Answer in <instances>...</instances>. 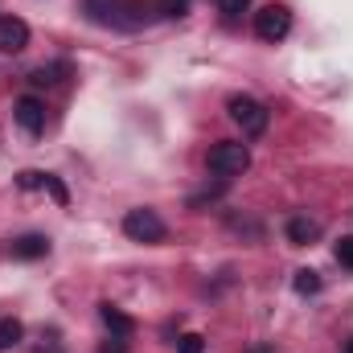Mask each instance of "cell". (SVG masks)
I'll use <instances>...</instances> for the list:
<instances>
[{
    "instance_id": "cell-2",
    "label": "cell",
    "mask_w": 353,
    "mask_h": 353,
    "mask_svg": "<svg viewBox=\"0 0 353 353\" xmlns=\"http://www.w3.org/2000/svg\"><path fill=\"white\" fill-rule=\"evenodd\" d=\"M83 8L94 25H111V29H136L144 21L128 0H83Z\"/></svg>"
},
{
    "instance_id": "cell-4",
    "label": "cell",
    "mask_w": 353,
    "mask_h": 353,
    "mask_svg": "<svg viewBox=\"0 0 353 353\" xmlns=\"http://www.w3.org/2000/svg\"><path fill=\"white\" fill-rule=\"evenodd\" d=\"M226 111H230V119L243 128V136H263L267 132V107L259 99H251V94H230V103H226Z\"/></svg>"
},
{
    "instance_id": "cell-8",
    "label": "cell",
    "mask_w": 353,
    "mask_h": 353,
    "mask_svg": "<svg viewBox=\"0 0 353 353\" xmlns=\"http://www.w3.org/2000/svg\"><path fill=\"white\" fill-rule=\"evenodd\" d=\"M99 321L111 329V341H128V337L136 333V321H132L123 308H115V304H99Z\"/></svg>"
},
{
    "instance_id": "cell-16",
    "label": "cell",
    "mask_w": 353,
    "mask_h": 353,
    "mask_svg": "<svg viewBox=\"0 0 353 353\" xmlns=\"http://www.w3.org/2000/svg\"><path fill=\"white\" fill-rule=\"evenodd\" d=\"M218 8H222V17L234 21V17H243V12L251 8V0H218Z\"/></svg>"
},
{
    "instance_id": "cell-17",
    "label": "cell",
    "mask_w": 353,
    "mask_h": 353,
    "mask_svg": "<svg viewBox=\"0 0 353 353\" xmlns=\"http://www.w3.org/2000/svg\"><path fill=\"white\" fill-rule=\"evenodd\" d=\"M46 189H50V197H54L58 205H66V201H70V193H66V185H62L58 176H50V173H46Z\"/></svg>"
},
{
    "instance_id": "cell-14",
    "label": "cell",
    "mask_w": 353,
    "mask_h": 353,
    "mask_svg": "<svg viewBox=\"0 0 353 353\" xmlns=\"http://www.w3.org/2000/svg\"><path fill=\"white\" fill-rule=\"evenodd\" d=\"M176 353H205V337L201 333H181L176 337Z\"/></svg>"
},
{
    "instance_id": "cell-9",
    "label": "cell",
    "mask_w": 353,
    "mask_h": 353,
    "mask_svg": "<svg viewBox=\"0 0 353 353\" xmlns=\"http://www.w3.org/2000/svg\"><path fill=\"white\" fill-rule=\"evenodd\" d=\"M50 255V239L46 234H21L12 239V259H46Z\"/></svg>"
},
{
    "instance_id": "cell-3",
    "label": "cell",
    "mask_w": 353,
    "mask_h": 353,
    "mask_svg": "<svg viewBox=\"0 0 353 353\" xmlns=\"http://www.w3.org/2000/svg\"><path fill=\"white\" fill-rule=\"evenodd\" d=\"M123 234L132 239V243H165V234H169V226L161 222V214L157 210H128L123 214Z\"/></svg>"
},
{
    "instance_id": "cell-13",
    "label": "cell",
    "mask_w": 353,
    "mask_h": 353,
    "mask_svg": "<svg viewBox=\"0 0 353 353\" xmlns=\"http://www.w3.org/2000/svg\"><path fill=\"white\" fill-rule=\"evenodd\" d=\"M292 288H296L300 296H316V292H321V275H316L312 267H304V271H296V279H292Z\"/></svg>"
},
{
    "instance_id": "cell-11",
    "label": "cell",
    "mask_w": 353,
    "mask_h": 353,
    "mask_svg": "<svg viewBox=\"0 0 353 353\" xmlns=\"http://www.w3.org/2000/svg\"><path fill=\"white\" fill-rule=\"evenodd\" d=\"M70 74V62H50V66H37L33 74H29V83L33 87H54V83H62Z\"/></svg>"
},
{
    "instance_id": "cell-19",
    "label": "cell",
    "mask_w": 353,
    "mask_h": 353,
    "mask_svg": "<svg viewBox=\"0 0 353 353\" xmlns=\"http://www.w3.org/2000/svg\"><path fill=\"white\" fill-rule=\"evenodd\" d=\"M185 8H189V0H161L165 17H185Z\"/></svg>"
},
{
    "instance_id": "cell-10",
    "label": "cell",
    "mask_w": 353,
    "mask_h": 353,
    "mask_svg": "<svg viewBox=\"0 0 353 353\" xmlns=\"http://www.w3.org/2000/svg\"><path fill=\"white\" fill-rule=\"evenodd\" d=\"M321 239V222H312V218H292L288 222V243L292 247H312Z\"/></svg>"
},
{
    "instance_id": "cell-6",
    "label": "cell",
    "mask_w": 353,
    "mask_h": 353,
    "mask_svg": "<svg viewBox=\"0 0 353 353\" xmlns=\"http://www.w3.org/2000/svg\"><path fill=\"white\" fill-rule=\"evenodd\" d=\"M12 119H17L29 136H37V132L46 128V103L33 99V94H25V99H17V107H12Z\"/></svg>"
},
{
    "instance_id": "cell-15",
    "label": "cell",
    "mask_w": 353,
    "mask_h": 353,
    "mask_svg": "<svg viewBox=\"0 0 353 353\" xmlns=\"http://www.w3.org/2000/svg\"><path fill=\"white\" fill-rule=\"evenodd\" d=\"M17 185H21V189H46V173H37V169H25V173L17 176Z\"/></svg>"
},
{
    "instance_id": "cell-12",
    "label": "cell",
    "mask_w": 353,
    "mask_h": 353,
    "mask_svg": "<svg viewBox=\"0 0 353 353\" xmlns=\"http://www.w3.org/2000/svg\"><path fill=\"white\" fill-rule=\"evenodd\" d=\"M21 337H25V329H21V321H12V316H4V321H0V353L17 350V345H21Z\"/></svg>"
},
{
    "instance_id": "cell-1",
    "label": "cell",
    "mask_w": 353,
    "mask_h": 353,
    "mask_svg": "<svg viewBox=\"0 0 353 353\" xmlns=\"http://www.w3.org/2000/svg\"><path fill=\"white\" fill-rule=\"evenodd\" d=\"M247 169H251V148H247V144H239V140H222V144L210 148V173L214 176L230 181V176H243Z\"/></svg>"
},
{
    "instance_id": "cell-20",
    "label": "cell",
    "mask_w": 353,
    "mask_h": 353,
    "mask_svg": "<svg viewBox=\"0 0 353 353\" xmlns=\"http://www.w3.org/2000/svg\"><path fill=\"white\" fill-rule=\"evenodd\" d=\"M251 353H271V345H255V350H251Z\"/></svg>"
},
{
    "instance_id": "cell-5",
    "label": "cell",
    "mask_w": 353,
    "mask_h": 353,
    "mask_svg": "<svg viewBox=\"0 0 353 353\" xmlns=\"http://www.w3.org/2000/svg\"><path fill=\"white\" fill-rule=\"evenodd\" d=\"M288 29H292V8H288V4H263V8L255 12V33H259L263 41H283Z\"/></svg>"
},
{
    "instance_id": "cell-18",
    "label": "cell",
    "mask_w": 353,
    "mask_h": 353,
    "mask_svg": "<svg viewBox=\"0 0 353 353\" xmlns=\"http://www.w3.org/2000/svg\"><path fill=\"white\" fill-rule=\"evenodd\" d=\"M337 263H341V267H350V271H353V234L337 243Z\"/></svg>"
},
{
    "instance_id": "cell-7",
    "label": "cell",
    "mask_w": 353,
    "mask_h": 353,
    "mask_svg": "<svg viewBox=\"0 0 353 353\" xmlns=\"http://www.w3.org/2000/svg\"><path fill=\"white\" fill-rule=\"evenodd\" d=\"M29 46V25L21 17H0V54H21Z\"/></svg>"
},
{
    "instance_id": "cell-21",
    "label": "cell",
    "mask_w": 353,
    "mask_h": 353,
    "mask_svg": "<svg viewBox=\"0 0 353 353\" xmlns=\"http://www.w3.org/2000/svg\"><path fill=\"white\" fill-rule=\"evenodd\" d=\"M345 353H353V337H350V341H345Z\"/></svg>"
}]
</instances>
